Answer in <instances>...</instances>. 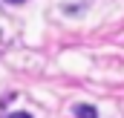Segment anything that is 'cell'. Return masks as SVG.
I'll list each match as a JSON object with an SVG mask.
<instances>
[{
	"mask_svg": "<svg viewBox=\"0 0 124 118\" xmlns=\"http://www.w3.org/2000/svg\"><path fill=\"white\" fill-rule=\"evenodd\" d=\"M9 3H23V0H9Z\"/></svg>",
	"mask_w": 124,
	"mask_h": 118,
	"instance_id": "3957f363",
	"label": "cell"
},
{
	"mask_svg": "<svg viewBox=\"0 0 124 118\" xmlns=\"http://www.w3.org/2000/svg\"><path fill=\"white\" fill-rule=\"evenodd\" d=\"M9 118H32V115H26V112H9Z\"/></svg>",
	"mask_w": 124,
	"mask_h": 118,
	"instance_id": "7a4b0ae2",
	"label": "cell"
},
{
	"mask_svg": "<svg viewBox=\"0 0 124 118\" xmlns=\"http://www.w3.org/2000/svg\"><path fill=\"white\" fill-rule=\"evenodd\" d=\"M75 118H98V112H95V107H90V104H75Z\"/></svg>",
	"mask_w": 124,
	"mask_h": 118,
	"instance_id": "6da1fadb",
	"label": "cell"
}]
</instances>
